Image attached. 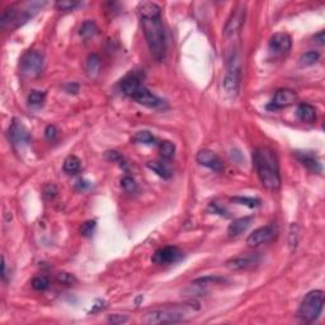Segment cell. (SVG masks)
I'll return each instance as SVG.
<instances>
[{"instance_id": "cell-1", "label": "cell", "mask_w": 325, "mask_h": 325, "mask_svg": "<svg viewBox=\"0 0 325 325\" xmlns=\"http://www.w3.org/2000/svg\"><path fill=\"white\" fill-rule=\"evenodd\" d=\"M253 163L260 183L267 189H278L281 186V175L274 151L270 148H258L253 154Z\"/></svg>"}, {"instance_id": "cell-2", "label": "cell", "mask_w": 325, "mask_h": 325, "mask_svg": "<svg viewBox=\"0 0 325 325\" xmlns=\"http://www.w3.org/2000/svg\"><path fill=\"white\" fill-rule=\"evenodd\" d=\"M141 24L151 55L154 56L155 60L161 61L167 52V38L161 22V16L141 18Z\"/></svg>"}, {"instance_id": "cell-3", "label": "cell", "mask_w": 325, "mask_h": 325, "mask_svg": "<svg viewBox=\"0 0 325 325\" xmlns=\"http://www.w3.org/2000/svg\"><path fill=\"white\" fill-rule=\"evenodd\" d=\"M192 305H169L158 308V309L149 310L144 315L145 323L148 324H171V323L183 322L193 311Z\"/></svg>"}, {"instance_id": "cell-4", "label": "cell", "mask_w": 325, "mask_h": 325, "mask_svg": "<svg viewBox=\"0 0 325 325\" xmlns=\"http://www.w3.org/2000/svg\"><path fill=\"white\" fill-rule=\"evenodd\" d=\"M323 308H324V292L320 290L310 291L301 301L299 318L306 323L315 322L322 315Z\"/></svg>"}, {"instance_id": "cell-5", "label": "cell", "mask_w": 325, "mask_h": 325, "mask_svg": "<svg viewBox=\"0 0 325 325\" xmlns=\"http://www.w3.org/2000/svg\"><path fill=\"white\" fill-rule=\"evenodd\" d=\"M43 69V55L40 51L31 50L27 51L19 63L20 74L26 78H37Z\"/></svg>"}, {"instance_id": "cell-6", "label": "cell", "mask_w": 325, "mask_h": 325, "mask_svg": "<svg viewBox=\"0 0 325 325\" xmlns=\"http://www.w3.org/2000/svg\"><path fill=\"white\" fill-rule=\"evenodd\" d=\"M240 80H241V72L239 63L237 59H233L222 80V89L225 94L229 97H235L240 89Z\"/></svg>"}, {"instance_id": "cell-7", "label": "cell", "mask_w": 325, "mask_h": 325, "mask_svg": "<svg viewBox=\"0 0 325 325\" xmlns=\"http://www.w3.org/2000/svg\"><path fill=\"white\" fill-rule=\"evenodd\" d=\"M246 16V7L245 4H238L237 7L234 8L231 12L229 19H227L226 24L223 27V36L226 38L230 37H235L238 33L240 32L241 27H243L244 22H245Z\"/></svg>"}, {"instance_id": "cell-8", "label": "cell", "mask_w": 325, "mask_h": 325, "mask_svg": "<svg viewBox=\"0 0 325 325\" xmlns=\"http://www.w3.org/2000/svg\"><path fill=\"white\" fill-rule=\"evenodd\" d=\"M183 258V252H182L178 246H164L160 248L153 254V263L158 264V266H171L174 263L179 262Z\"/></svg>"}, {"instance_id": "cell-9", "label": "cell", "mask_w": 325, "mask_h": 325, "mask_svg": "<svg viewBox=\"0 0 325 325\" xmlns=\"http://www.w3.org/2000/svg\"><path fill=\"white\" fill-rule=\"evenodd\" d=\"M30 17H32V13L30 10H22V9H16V8H9V9H5L1 14V19H0V24L3 28H9V30H13L16 27L20 26L22 23H24Z\"/></svg>"}, {"instance_id": "cell-10", "label": "cell", "mask_w": 325, "mask_h": 325, "mask_svg": "<svg viewBox=\"0 0 325 325\" xmlns=\"http://www.w3.org/2000/svg\"><path fill=\"white\" fill-rule=\"evenodd\" d=\"M144 78L145 74L141 70H134V71L128 72L127 75L120 83V88H121L122 93L127 95V97H130V98H132V95L135 94L138 89L144 86L142 84Z\"/></svg>"}, {"instance_id": "cell-11", "label": "cell", "mask_w": 325, "mask_h": 325, "mask_svg": "<svg viewBox=\"0 0 325 325\" xmlns=\"http://www.w3.org/2000/svg\"><path fill=\"white\" fill-rule=\"evenodd\" d=\"M291 47H292V40H291L290 34L285 32L274 33L268 42V51L273 56L286 55V53H289Z\"/></svg>"}, {"instance_id": "cell-12", "label": "cell", "mask_w": 325, "mask_h": 325, "mask_svg": "<svg viewBox=\"0 0 325 325\" xmlns=\"http://www.w3.org/2000/svg\"><path fill=\"white\" fill-rule=\"evenodd\" d=\"M8 135H9L12 144L14 146H18V148H22V146H24V145H27L31 141V136L28 130L24 127L22 122L17 121V120H14L12 122L9 131H8Z\"/></svg>"}, {"instance_id": "cell-13", "label": "cell", "mask_w": 325, "mask_h": 325, "mask_svg": "<svg viewBox=\"0 0 325 325\" xmlns=\"http://www.w3.org/2000/svg\"><path fill=\"white\" fill-rule=\"evenodd\" d=\"M132 99L136 101L138 104H142L149 108H163L164 107V101L159 98L158 95L153 94L148 88H145L144 86L138 89L135 94L132 95Z\"/></svg>"}, {"instance_id": "cell-14", "label": "cell", "mask_w": 325, "mask_h": 325, "mask_svg": "<svg viewBox=\"0 0 325 325\" xmlns=\"http://www.w3.org/2000/svg\"><path fill=\"white\" fill-rule=\"evenodd\" d=\"M297 99V95L293 90L291 89H278L274 95H273L272 101L268 104V108L270 109H279V108H286V107H290L296 102Z\"/></svg>"}, {"instance_id": "cell-15", "label": "cell", "mask_w": 325, "mask_h": 325, "mask_svg": "<svg viewBox=\"0 0 325 325\" xmlns=\"http://www.w3.org/2000/svg\"><path fill=\"white\" fill-rule=\"evenodd\" d=\"M274 234H276L274 226L273 225H266V226L259 227V229H257L250 234L246 239V244L250 248H256V246H259L267 243V241H270L274 237Z\"/></svg>"}, {"instance_id": "cell-16", "label": "cell", "mask_w": 325, "mask_h": 325, "mask_svg": "<svg viewBox=\"0 0 325 325\" xmlns=\"http://www.w3.org/2000/svg\"><path fill=\"white\" fill-rule=\"evenodd\" d=\"M260 260L258 254H245V256L234 257L226 262V267L231 271H243L249 270L256 267Z\"/></svg>"}, {"instance_id": "cell-17", "label": "cell", "mask_w": 325, "mask_h": 325, "mask_svg": "<svg viewBox=\"0 0 325 325\" xmlns=\"http://www.w3.org/2000/svg\"><path fill=\"white\" fill-rule=\"evenodd\" d=\"M196 160H197L198 164L202 165V167L208 168L211 171H221L223 169V163L220 159V156L215 154L214 151L207 150V149L198 151Z\"/></svg>"}, {"instance_id": "cell-18", "label": "cell", "mask_w": 325, "mask_h": 325, "mask_svg": "<svg viewBox=\"0 0 325 325\" xmlns=\"http://www.w3.org/2000/svg\"><path fill=\"white\" fill-rule=\"evenodd\" d=\"M296 158L299 159L306 169H309L312 173H322L323 167L320 164V161L318 160L315 155L309 153V151H296Z\"/></svg>"}, {"instance_id": "cell-19", "label": "cell", "mask_w": 325, "mask_h": 325, "mask_svg": "<svg viewBox=\"0 0 325 325\" xmlns=\"http://www.w3.org/2000/svg\"><path fill=\"white\" fill-rule=\"evenodd\" d=\"M252 222H253V217L250 216L240 217V219L234 220L233 222L229 225V227H227V235L230 238L240 237L241 234H244L248 229H249Z\"/></svg>"}, {"instance_id": "cell-20", "label": "cell", "mask_w": 325, "mask_h": 325, "mask_svg": "<svg viewBox=\"0 0 325 325\" xmlns=\"http://www.w3.org/2000/svg\"><path fill=\"white\" fill-rule=\"evenodd\" d=\"M296 116L301 122L312 123L316 121V109L314 105L309 104V103H301L296 109Z\"/></svg>"}, {"instance_id": "cell-21", "label": "cell", "mask_w": 325, "mask_h": 325, "mask_svg": "<svg viewBox=\"0 0 325 325\" xmlns=\"http://www.w3.org/2000/svg\"><path fill=\"white\" fill-rule=\"evenodd\" d=\"M138 13L141 18L145 17H154V16H161V9L158 4L153 3V1H141L137 7Z\"/></svg>"}, {"instance_id": "cell-22", "label": "cell", "mask_w": 325, "mask_h": 325, "mask_svg": "<svg viewBox=\"0 0 325 325\" xmlns=\"http://www.w3.org/2000/svg\"><path fill=\"white\" fill-rule=\"evenodd\" d=\"M101 66H102V61H101V57L98 55H90L86 60V74H88L89 78H97L99 75V71H101Z\"/></svg>"}, {"instance_id": "cell-23", "label": "cell", "mask_w": 325, "mask_h": 325, "mask_svg": "<svg viewBox=\"0 0 325 325\" xmlns=\"http://www.w3.org/2000/svg\"><path fill=\"white\" fill-rule=\"evenodd\" d=\"M80 160L79 158H76L75 155H69L68 158L64 160L63 169L66 174H76L80 171Z\"/></svg>"}, {"instance_id": "cell-24", "label": "cell", "mask_w": 325, "mask_h": 325, "mask_svg": "<svg viewBox=\"0 0 325 325\" xmlns=\"http://www.w3.org/2000/svg\"><path fill=\"white\" fill-rule=\"evenodd\" d=\"M132 141L135 142V144L154 145L156 144V138H155V136L153 135V134H150L149 131H138L134 135Z\"/></svg>"}, {"instance_id": "cell-25", "label": "cell", "mask_w": 325, "mask_h": 325, "mask_svg": "<svg viewBox=\"0 0 325 325\" xmlns=\"http://www.w3.org/2000/svg\"><path fill=\"white\" fill-rule=\"evenodd\" d=\"M148 167L150 168L151 171L156 173L159 177L164 178V179H168V178H171V171L168 169V167L160 161H149Z\"/></svg>"}, {"instance_id": "cell-26", "label": "cell", "mask_w": 325, "mask_h": 325, "mask_svg": "<svg viewBox=\"0 0 325 325\" xmlns=\"http://www.w3.org/2000/svg\"><path fill=\"white\" fill-rule=\"evenodd\" d=\"M159 153L163 159H171L175 154V145L171 141H161L159 145Z\"/></svg>"}, {"instance_id": "cell-27", "label": "cell", "mask_w": 325, "mask_h": 325, "mask_svg": "<svg viewBox=\"0 0 325 325\" xmlns=\"http://www.w3.org/2000/svg\"><path fill=\"white\" fill-rule=\"evenodd\" d=\"M95 32H97V24L93 20H86L79 28V34L84 38L94 36Z\"/></svg>"}, {"instance_id": "cell-28", "label": "cell", "mask_w": 325, "mask_h": 325, "mask_svg": "<svg viewBox=\"0 0 325 325\" xmlns=\"http://www.w3.org/2000/svg\"><path fill=\"white\" fill-rule=\"evenodd\" d=\"M319 59H320V53L318 51H309V52H305L300 57V65L311 66L318 63Z\"/></svg>"}, {"instance_id": "cell-29", "label": "cell", "mask_w": 325, "mask_h": 325, "mask_svg": "<svg viewBox=\"0 0 325 325\" xmlns=\"http://www.w3.org/2000/svg\"><path fill=\"white\" fill-rule=\"evenodd\" d=\"M223 281H225V278H222V277L220 276H206L194 279L193 285L204 287V286H208V285H217V283L223 282Z\"/></svg>"}, {"instance_id": "cell-30", "label": "cell", "mask_w": 325, "mask_h": 325, "mask_svg": "<svg viewBox=\"0 0 325 325\" xmlns=\"http://www.w3.org/2000/svg\"><path fill=\"white\" fill-rule=\"evenodd\" d=\"M45 98H46V93L42 92V90H32L28 95V103L30 105L33 107H38V105L42 104L45 102Z\"/></svg>"}, {"instance_id": "cell-31", "label": "cell", "mask_w": 325, "mask_h": 325, "mask_svg": "<svg viewBox=\"0 0 325 325\" xmlns=\"http://www.w3.org/2000/svg\"><path fill=\"white\" fill-rule=\"evenodd\" d=\"M233 202H237L238 205H243V206L249 207V208H256L260 206V200L253 197H233Z\"/></svg>"}, {"instance_id": "cell-32", "label": "cell", "mask_w": 325, "mask_h": 325, "mask_svg": "<svg viewBox=\"0 0 325 325\" xmlns=\"http://www.w3.org/2000/svg\"><path fill=\"white\" fill-rule=\"evenodd\" d=\"M32 287L36 291H45L50 287V281L45 276H37L32 279Z\"/></svg>"}, {"instance_id": "cell-33", "label": "cell", "mask_w": 325, "mask_h": 325, "mask_svg": "<svg viewBox=\"0 0 325 325\" xmlns=\"http://www.w3.org/2000/svg\"><path fill=\"white\" fill-rule=\"evenodd\" d=\"M95 229H97V222H95L94 220H88L84 223H82V226H80V234H82L83 237L89 238L94 234Z\"/></svg>"}, {"instance_id": "cell-34", "label": "cell", "mask_w": 325, "mask_h": 325, "mask_svg": "<svg viewBox=\"0 0 325 325\" xmlns=\"http://www.w3.org/2000/svg\"><path fill=\"white\" fill-rule=\"evenodd\" d=\"M79 4V1H74V0H59L55 3V7L59 10L68 12V10H72L74 8H76Z\"/></svg>"}, {"instance_id": "cell-35", "label": "cell", "mask_w": 325, "mask_h": 325, "mask_svg": "<svg viewBox=\"0 0 325 325\" xmlns=\"http://www.w3.org/2000/svg\"><path fill=\"white\" fill-rule=\"evenodd\" d=\"M57 281L64 286H72L76 283L75 276L68 272H60L57 274Z\"/></svg>"}, {"instance_id": "cell-36", "label": "cell", "mask_w": 325, "mask_h": 325, "mask_svg": "<svg viewBox=\"0 0 325 325\" xmlns=\"http://www.w3.org/2000/svg\"><path fill=\"white\" fill-rule=\"evenodd\" d=\"M121 187L123 188V190L128 192V193H132L137 188V184H136V182L131 177H123L121 179Z\"/></svg>"}, {"instance_id": "cell-37", "label": "cell", "mask_w": 325, "mask_h": 325, "mask_svg": "<svg viewBox=\"0 0 325 325\" xmlns=\"http://www.w3.org/2000/svg\"><path fill=\"white\" fill-rule=\"evenodd\" d=\"M107 158H108L111 161H115V163H119L120 167L126 168L125 159H123V156H122V155L120 154L119 151H115V150L108 151V153H107Z\"/></svg>"}, {"instance_id": "cell-38", "label": "cell", "mask_w": 325, "mask_h": 325, "mask_svg": "<svg viewBox=\"0 0 325 325\" xmlns=\"http://www.w3.org/2000/svg\"><path fill=\"white\" fill-rule=\"evenodd\" d=\"M210 211H212L214 214H217L220 215V216H225V217H229V214H227V211L225 210V207L221 206V205H219L217 202H211L210 204Z\"/></svg>"}, {"instance_id": "cell-39", "label": "cell", "mask_w": 325, "mask_h": 325, "mask_svg": "<svg viewBox=\"0 0 325 325\" xmlns=\"http://www.w3.org/2000/svg\"><path fill=\"white\" fill-rule=\"evenodd\" d=\"M128 322V318L126 315H120V314H113V315H109L108 323L113 325H119V324H125Z\"/></svg>"}, {"instance_id": "cell-40", "label": "cell", "mask_w": 325, "mask_h": 325, "mask_svg": "<svg viewBox=\"0 0 325 325\" xmlns=\"http://www.w3.org/2000/svg\"><path fill=\"white\" fill-rule=\"evenodd\" d=\"M56 193H57V189H56V187L53 184H47L46 187L43 188V196L46 198H49V200L55 197Z\"/></svg>"}, {"instance_id": "cell-41", "label": "cell", "mask_w": 325, "mask_h": 325, "mask_svg": "<svg viewBox=\"0 0 325 325\" xmlns=\"http://www.w3.org/2000/svg\"><path fill=\"white\" fill-rule=\"evenodd\" d=\"M45 135L49 140H55L56 136H57V128L52 125L47 126L46 130H45Z\"/></svg>"}, {"instance_id": "cell-42", "label": "cell", "mask_w": 325, "mask_h": 325, "mask_svg": "<svg viewBox=\"0 0 325 325\" xmlns=\"http://www.w3.org/2000/svg\"><path fill=\"white\" fill-rule=\"evenodd\" d=\"M105 306H107L105 305V301H103V300H98V301L95 302L94 305H93L90 312H95V311H99V310H103Z\"/></svg>"}, {"instance_id": "cell-43", "label": "cell", "mask_w": 325, "mask_h": 325, "mask_svg": "<svg viewBox=\"0 0 325 325\" xmlns=\"http://www.w3.org/2000/svg\"><path fill=\"white\" fill-rule=\"evenodd\" d=\"M314 40H315V42L319 43V45H324V42H325V32H324V31L316 33L315 36H314Z\"/></svg>"}]
</instances>
